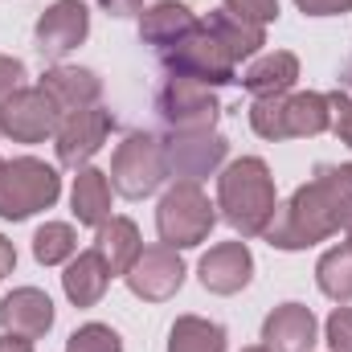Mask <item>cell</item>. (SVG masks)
<instances>
[{
	"mask_svg": "<svg viewBox=\"0 0 352 352\" xmlns=\"http://www.w3.org/2000/svg\"><path fill=\"white\" fill-rule=\"evenodd\" d=\"M299 82V58L287 54V50H274V54H263L246 74H242V87L250 90L254 98H278Z\"/></svg>",
	"mask_w": 352,
	"mask_h": 352,
	"instance_id": "19",
	"label": "cell"
},
{
	"mask_svg": "<svg viewBox=\"0 0 352 352\" xmlns=\"http://www.w3.org/2000/svg\"><path fill=\"white\" fill-rule=\"evenodd\" d=\"M344 82H349V90H352V66H349V74H344Z\"/></svg>",
	"mask_w": 352,
	"mask_h": 352,
	"instance_id": "39",
	"label": "cell"
},
{
	"mask_svg": "<svg viewBox=\"0 0 352 352\" xmlns=\"http://www.w3.org/2000/svg\"><path fill=\"white\" fill-rule=\"evenodd\" d=\"M21 78H25V66L16 58H0V107L21 90Z\"/></svg>",
	"mask_w": 352,
	"mask_h": 352,
	"instance_id": "31",
	"label": "cell"
},
{
	"mask_svg": "<svg viewBox=\"0 0 352 352\" xmlns=\"http://www.w3.org/2000/svg\"><path fill=\"white\" fill-rule=\"evenodd\" d=\"M107 131H111V111H102V107H87V111L62 115V123L54 131L58 160L66 168H87V160L107 144Z\"/></svg>",
	"mask_w": 352,
	"mask_h": 352,
	"instance_id": "9",
	"label": "cell"
},
{
	"mask_svg": "<svg viewBox=\"0 0 352 352\" xmlns=\"http://www.w3.org/2000/svg\"><path fill=\"white\" fill-rule=\"evenodd\" d=\"M74 254H78V234H74V226H66V221H45V226L33 234V258L41 266L70 263Z\"/></svg>",
	"mask_w": 352,
	"mask_h": 352,
	"instance_id": "25",
	"label": "cell"
},
{
	"mask_svg": "<svg viewBox=\"0 0 352 352\" xmlns=\"http://www.w3.org/2000/svg\"><path fill=\"white\" fill-rule=\"evenodd\" d=\"M111 16H131V12H140L144 8V0H98Z\"/></svg>",
	"mask_w": 352,
	"mask_h": 352,
	"instance_id": "34",
	"label": "cell"
},
{
	"mask_svg": "<svg viewBox=\"0 0 352 352\" xmlns=\"http://www.w3.org/2000/svg\"><path fill=\"white\" fill-rule=\"evenodd\" d=\"M164 180H168V148H164V140H156L148 131H135L115 148V160H111V188L115 192L140 201V197H152Z\"/></svg>",
	"mask_w": 352,
	"mask_h": 352,
	"instance_id": "4",
	"label": "cell"
},
{
	"mask_svg": "<svg viewBox=\"0 0 352 352\" xmlns=\"http://www.w3.org/2000/svg\"><path fill=\"white\" fill-rule=\"evenodd\" d=\"M0 352H33V340H21V336H4Z\"/></svg>",
	"mask_w": 352,
	"mask_h": 352,
	"instance_id": "36",
	"label": "cell"
},
{
	"mask_svg": "<svg viewBox=\"0 0 352 352\" xmlns=\"http://www.w3.org/2000/svg\"><path fill=\"white\" fill-rule=\"evenodd\" d=\"M37 87L45 90V98L58 107V115L87 111V107L98 102V94H102V82L90 70H78V66H54V70L41 74Z\"/></svg>",
	"mask_w": 352,
	"mask_h": 352,
	"instance_id": "15",
	"label": "cell"
},
{
	"mask_svg": "<svg viewBox=\"0 0 352 352\" xmlns=\"http://www.w3.org/2000/svg\"><path fill=\"white\" fill-rule=\"evenodd\" d=\"M263 340L270 352H311L316 344V316L303 303H283L266 316Z\"/></svg>",
	"mask_w": 352,
	"mask_h": 352,
	"instance_id": "16",
	"label": "cell"
},
{
	"mask_svg": "<svg viewBox=\"0 0 352 352\" xmlns=\"http://www.w3.org/2000/svg\"><path fill=\"white\" fill-rule=\"evenodd\" d=\"M107 283H111V270L98 258V250L74 254L70 266H66V274H62V287H66V295H70L74 307H94L107 295Z\"/></svg>",
	"mask_w": 352,
	"mask_h": 352,
	"instance_id": "21",
	"label": "cell"
},
{
	"mask_svg": "<svg viewBox=\"0 0 352 352\" xmlns=\"http://www.w3.org/2000/svg\"><path fill=\"white\" fill-rule=\"evenodd\" d=\"M344 246L352 250V209H349V217H344Z\"/></svg>",
	"mask_w": 352,
	"mask_h": 352,
	"instance_id": "37",
	"label": "cell"
},
{
	"mask_svg": "<svg viewBox=\"0 0 352 352\" xmlns=\"http://www.w3.org/2000/svg\"><path fill=\"white\" fill-rule=\"evenodd\" d=\"M332 127V102L328 94L303 90V94H283V131L287 140H307Z\"/></svg>",
	"mask_w": 352,
	"mask_h": 352,
	"instance_id": "18",
	"label": "cell"
},
{
	"mask_svg": "<svg viewBox=\"0 0 352 352\" xmlns=\"http://www.w3.org/2000/svg\"><path fill=\"white\" fill-rule=\"evenodd\" d=\"M352 201L340 197L328 180H311L303 188H295V197L274 209L270 226H266V242L278 246V250H303V246H316L324 238H332L336 230H344V217H349Z\"/></svg>",
	"mask_w": 352,
	"mask_h": 352,
	"instance_id": "1",
	"label": "cell"
},
{
	"mask_svg": "<svg viewBox=\"0 0 352 352\" xmlns=\"http://www.w3.org/2000/svg\"><path fill=\"white\" fill-rule=\"evenodd\" d=\"M156 107H160V119L173 127V135H201V131H213V123H217V115H221V102H217L213 90L205 87V82H197V78H180V74H173V78L164 82Z\"/></svg>",
	"mask_w": 352,
	"mask_h": 352,
	"instance_id": "7",
	"label": "cell"
},
{
	"mask_svg": "<svg viewBox=\"0 0 352 352\" xmlns=\"http://www.w3.org/2000/svg\"><path fill=\"white\" fill-rule=\"evenodd\" d=\"M168 352H226V332L213 320L180 316L168 332Z\"/></svg>",
	"mask_w": 352,
	"mask_h": 352,
	"instance_id": "24",
	"label": "cell"
},
{
	"mask_svg": "<svg viewBox=\"0 0 352 352\" xmlns=\"http://www.w3.org/2000/svg\"><path fill=\"white\" fill-rule=\"evenodd\" d=\"M307 16H336V12H349L352 0H295Z\"/></svg>",
	"mask_w": 352,
	"mask_h": 352,
	"instance_id": "33",
	"label": "cell"
},
{
	"mask_svg": "<svg viewBox=\"0 0 352 352\" xmlns=\"http://www.w3.org/2000/svg\"><path fill=\"white\" fill-rule=\"evenodd\" d=\"M0 173H4V160H0Z\"/></svg>",
	"mask_w": 352,
	"mask_h": 352,
	"instance_id": "40",
	"label": "cell"
},
{
	"mask_svg": "<svg viewBox=\"0 0 352 352\" xmlns=\"http://www.w3.org/2000/svg\"><path fill=\"white\" fill-rule=\"evenodd\" d=\"M74 217L78 226H102L111 217V180L98 168H82L74 176V192H70Z\"/></svg>",
	"mask_w": 352,
	"mask_h": 352,
	"instance_id": "23",
	"label": "cell"
},
{
	"mask_svg": "<svg viewBox=\"0 0 352 352\" xmlns=\"http://www.w3.org/2000/svg\"><path fill=\"white\" fill-rule=\"evenodd\" d=\"M242 352H270V349H266V344H258V349H242Z\"/></svg>",
	"mask_w": 352,
	"mask_h": 352,
	"instance_id": "38",
	"label": "cell"
},
{
	"mask_svg": "<svg viewBox=\"0 0 352 352\" xmlns=\"http://www.w3.org/2000/svg\"><path fill=\"white\" fill-rule=\"evenodd\" d=\"M123 278H127L131 295H140L148 303H164L184 283V263L173 246H148V250H140V258L131 263Z\"/></svg>",
	"mask_w": 352,
	"mask_h": 352,
	"instance_id": "10",
	"label": "cell"
},
{
	"mask_svg": "<svg viewBox=\"0 0 352 352\" xmlns=\"http://www.w3.org/2000/svg\"><path fill=\"white\" fill-rule=\"evenodd\" d=\"M217 213L209 205V197L201 192V184L192 180H180L164 192L160 209H156V230H160V242L173 246V250H192L209 238Z\"/></svg>",
	"mask_w": 352,
	"mask_h": 352,
	"instance_id": "3",
	"label": "cell"
},
{
	"mask_svg": "<svg viewBox=\"0 0 352 352\" xmlns=\"http://www.w3.org/2000/svg\"><path fill=\"white\" fill-rule=\"evenodd\" d=\"M316 278H320V291L336 303H349L352 299V250L349 246H336L328 250L320 266H316Z\"/></svg>",
	"mask_w": 352,
	"mask_h": 352,
	"instance_id": "26",
	"label": "cell"
},
{
	"mask_svg": "<svg viewBox=\"0 0 352 352\" xmlns=\"http://www.w3.org/2000/svg\"><path fill=\"white\" fill-rule=\"evenodd\" d=\"M0 328L4 336H21V340H37L54 328V303L45 291L37 287H16L12 295L0 299Z\"/></svg>",
	"mask_w": 352,
	"mask_h": 352,
	"instance_id": "12",
	"label": "cell"
},
{
	"mask_svg": "<svg viewBox=\"0 0 352 352\" xmlns=\"http://www.w3.org/2000/svg\"><path fill=\"white\" fill-rule=\"evenodd\" d=\"M164 66L173 74H180V78H197L205 87H221V82H234V66L238 62L226 54V45L201 21L188 37H180L173 50H164Z\"/></svg>",
	"mask_w": 352,
	"mask_h": 352,
	"instance_id": "6",
	"label": "cell"
},
{
	"mask_svg": "<svg viewBox=\"0 0 352 352\" xmlns=\"http://www.w3.org/2000/svg\"><path fill=\"white\" fill-rule=\"evenodd\" d=\"M254 274V258L246 242H221L201 258V287L213 295H238Z\"/></svg>",
	"mask_w": 352,
	"mask_h": 352,
	"instance_id": "13",
	"label": "cell"
},
{
	"mask_svg": "<svg viewBox=\"0 0 352 352\" xmlns=\"http://www.w3.org/2000/svg\"><path fill=\"white\" fill-rule=\"evenodd\" d=\"M94 250H98V258L107 263L111 274H127L131 263L140 258V230H135V221L131 217H107L102 226H98V238H94Z\"/></svg>",
	"mask_w": 352,
	"mask_h": 352,
	"instance_id": "20",
	"label": "cell"
},
{
	"mask_svg": "<svg viewBox=\"0 0 352 352\" xmlns=\"http://www.w3.org/2000/svg\"><path fill=\"white\" fill-rule=\"evenodd\" d=\"M66 352H123V340L107 324H87L66 340Z\"/></svg>",
	"mask_w": 352,
	"mask_h": 352,
	"instance_id": "27",
	"label": "cell"
},
{
	"mask_svg": "<svg viewBox=\"0 0 352 352\" xmlns=\"http://www.w3.org/2000/svg\"><path fill=\"white\" fill-rule=\"evenodd\" d=\"M328 102H332V131L340 135V144L352 148V94L336 90V94H328Z\"/></svg>",
	"mask_w": 352,
	"mask_h": 352,
	"instance_id": "30",
	"label": "cell"
},
{
	"mask_svg": "<svg viewBox=\"0 0 352 352\" xmlns=\"http://www.w3.org/2000/svg\"><path fill=\"white\" fill-rule=\"evenodd\" d=\"M209 33L226 45V54L234 58V62H242V58H254L258 50L266 45V33L263 25H250V21H242V16H234L230 8H217L209 21Z\"/></svg>",
	"mask_w": 352,
	"mask_h": 352,
	"instance_id": "22",
	"label": "cell"
},
{
	"mask_svg": "<svg viewBox=\"0 0 352 352\" xmlns=\"http://www.w3.org/2000/svg\"><path fill=\"white\" fill-rule=\"evenodd\" d=\"M58 123L62 115L41 87H21L0 107V135H12L16 144H41L58 131Z\"/></svg>",
	"mask_w": 352,
	"mask_h": 352,
	"instance_id": "8",
	"label": "cell"
},
{
	"mask_svg": "<svg viewBox=\"0 0 352 352\" xmlns=\"http://www.w3.org/2000/svg\"><path fill=\"white\" fill-rule=\"evenodd\" d=\"M197 25H201V21L188 12V4H180V0H160V4L144 8V16H140V37H144L148 45H156V50H173L176 41L188 37Z\"/></svg>",
	"mask_w": 352,
	"mask_h": 352,
	"instance_id": "17",
	"label": "cell"
},
{
	"mask_svg": "<svg viewBox=\"0 0 352 352\" xmlns=\"http://www.w3.org/2000/svg\"><path fill=\"white\" fill-rule=\"evenodd\" d=\"M328 344L332 352H352V307H336L328 316Z\"/></svg>",
	"mask_w": 352,
	"mask_h": 352,
	"instance_id": "29",
	"label": "cell"
},
{
	"mask_svg": "<svg viewBox=\"0 0 352 352\" xmlns=\"http://www.w3.org/2000/svg\"><path fill=\"white\" fill-rule=\"evenodd\" d=\"M217 209L242 238L266 234L278 197H274V176L258 156H242L217 176Z\"/></svg>",
	"mask_w": 352,
	"mask_h": 352,
	"instance_id": "2",
	"label": "cell"
},
{
	"mask_svg": "<svg viewBox=\"0 0 352 352\" xmlns=\"http://www.w3.org/2000/svg\"><path fill=\"white\" fill-rule=\"evenodd\" d=\"M12 266H16V250H12V242L0 234V278H4V274H12Z\"/></svg>",
	"mask_w": 352,
	"mask_h": 352,
	"instance_id": "35",
	"label": "cell"
},
{
	"mask_svg": "<svg viewBox=\"0 0 352 352\" xmlns=\"http://www.w3.org/2000/svg\"><path fill=\"white\" fill-rule=\"evenodd\" d=\"M90 33V12L82 0H54L37 21V50L41 58L62 62L70 50H78Z\"/></svg>",
	"mask_w": 352,
	"mask_h": 352,
	"instance_id": "11",
	"label": "cell"
},
{
	"mask_svg": "<svg viewBox=\"0 0 352 352\" xmlns=\"http://www.w3.org/2000/svg\"><path fill=\"white\" fill-rule=\"evenodd\" d=\"M168 173L184 176V180H201L209 176L221 160H226V140L213 135V131H201V135H173L168 144Z\"/></svg>",
	"mask_w": 352,
	"mask_h": 352,
	"instance_id": "14",
	"label": "cell"
},
{
	"mask_svg": "<svg viewBox=\"0 0 352 352\" xmlns=\"http://www.w3.org/2000/svg\"><path fill=\"white\" fill-rule=\"evenodd\" d=\"M62 192V176L58 168H50L45 160L21 156L12 164H4L0 173V217L8 221H25L37 209H50Z\"/></svg>",
	"mask_w": 352,
	"mask_h": 352,
	"instance_id": "5",
	"label": "cell"
},
{
	"mask_svg": "<svg viewBox=\"0 0 352 352\" xmlns=\"http://www.w3.org/2000/svg\"><path fill=\"white\" fill-rule=\"evenodd\" d=\"M316 176H320V180H328L340 197H349V201H352V164H320Z\"/></svg>",
	"mask_w": 352,
	"mask_h": 352,
	"instance_id": "32",
	"label": "cell"
},
{
	"mask_svg": "<svg viewBox=\"0 0 352 352\" xmlns=\"http://www.w3.org/2000/svg\"><path fill=\"white\" fill-rule=\"evenodd\" d=\"M221 8H230L234 16H242L250 25H270L278 16V0H226Z\"/></svg>",
	"mask_w": 352,
	"mask_h": 352,
	"instance_id": "28",
	"label": "cell"
}]
</instances>
